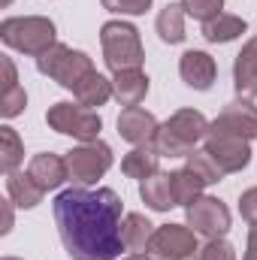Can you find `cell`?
<instances>
[{
    "label": "cell",
    "instance_id": "obj_27",
    "mask_svg": "<svg viewBox=\"0 0 257 260\" xmlns=\"http://www.w3.org/2000/svg\"><path fill=\"white\" fill-rule=\"evenodd\" d=\"M182 3V9H185V15H191L197 21H212L215 15H221V9H224V0H179Z\"/></svg>",
    "mask_w": 257,
    "mask_h": 260
},
{
    "label": "cell",
    "instance_id": "obj_32",
    "mask_svg": "<svg viewBox=\"0 0 257 260\" xmlns=\"http://www.w3.org/2000/svg\"><path fill=\"white\" fill-rule=\"evenodd\" d=\"M0 64H3V73H6L3 91H12V88H18V76H15V64H12V58H3Z\"/></svg>",
    "mask_w": 257,
    "mask_h": 260
},
{
    "label": "cell",
    "instance_id": "obj_9",
    "mask_svg": "<svg viewBox=\"0 0 257 260\" xmlns=\"http://www.w3.org/2000/svg\"><path fill=\"white\" fill-rule=\"evenodd\" d=\"M185 224L191 227L197 236L206 239H221L230 230V209L218 197H200L185 209Z\"/></svg>",
    "mask_w": 257,
    "mask_h": 260
},
{
    "label": "cell",
    "instance_id": "obj_20",
    "mask_svg": "<svg viewBox=\"0 0 257 260\" xmlns=\"http://www.w3.org/2000/svg\"><path fill=\"white\" fill-rule=\"evenodd\" d=\"M6 194H9V200H12L18 209H34V206L43 203L46 191L34 182L30 173H18V170H15V173L6 176Z\"/></svg>",
    "mask_w": 257,
    "mask_h": 260
},
{
    "label": "cell",
    "instance_id": "obj_1",
    "mask_svg": "<svg viewBox=\"0 0 257 260\" xmlns=\"http://www.w3.org/2000/svg\"><path fill=\"white\" fill-rule=\"evenodd\" d=\"M124 203L112 188H67L55 197V224L70 260H115L124 248Z\"/></svg>",
    "mask_w": 257,
    "mask_h": 260
},
{
    "label": "cell",
    "instance_id": "obj_25",
    "mask_svg": "<svg viewBox=\"0 0 257 260\" xmlns=\"http://www.w3.org/2000/svg\"><path fill=\"white\" fill-rule=\"evenodd\" d=\"M21 160H24V145H21L18 133L9 127V124H3L0 127V170L9 176V173L18 170Z\"/></svg>",
    "mask_w": 257,
    "mask_h": 260
},
{
    "label": "cell",
    "instance_id": "obj_29",
    "mask_svg": "<svg viewBox=\"0 0 257 260\" xmlns=\"http://www.w3.org/2000/svg\"><path fill=\"white\" fill-rule=\"evenodd\" d=\"M203 260H236V248L221 236V239H209L203 248H200Z\"/></svg>",
    "mask_w": 257,
    "mask_h": 260
},
{
    "label": "cell",
    "instance_id": "obj_33",
    "mask_svg": "<svg viewBox=\"0 0 257 260\" xmlns=\"http://www.w3.org/2000/svg\"><path fill=\"white\" fill-rule=\"evenodd\" d=\"M242 260H257V224L248 227V245H245V257Z\"/></svg>",
    "mask_w": 257,
    "mask_h": 260
},
{
    "label": "cell",
    "instance_id": "obj_7",
    "mask_svg": "<svg viewBox=\"0 0 257 260\" xmlns=\"http://www.w3.org/2000/svg\"><path fill=\"white\" fill-rule=\"evenodd\" d=\"M112 148L100 139L94 142H82L79 148L67 151V170H70V182L79 185V188H88L94 185L97 179H103L112 167Z\"/></svg>",
    "mask_w": 257,
    "mask_h": 260
},
{
    "label": "cell",
    "instance_id": "obj_16",
    "mask_svg": "<svg viewBox=\"0 0 257 260\" xmlns=\"http://www.w3.org/2000/svg\"><path fill=\"white\" fill-rule=\"evenodd\" d=\"M112 97L127 109V106H139L148 97V76L142 70H121L112 79Z\"/></svg>",
    "mask_w": 257,
    "mask_h": 260
},
{
    "label": "cell",
    "instance_id": "obj_22",
    "mask_svg": "<svg viewBox=\"0 0 257 260\" xmlns=\"http://www.w3.org/2000/svg\"><path fill=\"white\" fill-rule=\"evenodd\" d=\"M245 30H248L245 18L230 15V12H221V15H215L212 21L203 24V37H206L209 43H233V40H239Z\"/></svg>",
    "mask_w": 257,
    "mask_h": 260
},
{
    "label": "cell",
    "instance_id": "obj_35",
    "mask_svg": "<svg viewBox=\"0 0 257 260\" xmlns=\"http://www.w3.org/2000/svg\"><path fill=\"white\" fill-rule=\"evenodd\" d=\"M124 260H151L145 251H139V254H130V257H124Z\"/></svg>",
    "mask_w": 257,
    "mask_h": 260
},
{
    "label": "cell",
    "instance_id": "obj_26",
    "mask_svg": "<svg viewBox=\"0 0 257 260\" xmlns=\"http://www.w3.org/2000/svg\"><path fill=\"white\" fill-rule=\"evenodd\" d=\"M185 167L191 170L194 176H200V179H203L206 185H218V182H221V179L227 176V173H224V170L218 167V160H215V157H212V154H209L206 148H203V151H197V148H194L191 154L185 157Z\"/></svg>",
    "mask_w": 257,
    "mask_h": 260
},
{
    "label": "cell",
    "instance_id": "obj_30",
    "mask_svg": "<svg viewBox=\"0 0 257 260\" xmlns=\"http://www.w3.org/2000/svg\"><path fill=\"white\" fill-rule=\"evenodd\" d=\"M100 3H103V9H109L115 15H142L151 6V0H100Z\"/></svg>",
    "mask_w": 257,
    "mask_h": 260
},
{
    "label": "cell",
    "instance_id": "obj_21",
    "mask_svg": "<svg viewBox=\"0 0 257 260\" xmlns=\"http://www.w3.org/2000/svg\"><path fill=\"white\" fill-rule=\"evenodd\" d=\"M121 236H124V248L139 254V251H148V242L154 236V224L139 215V212H127L124 221H121Z\"/></svg>",
    "mask_w": 257,
    "mask_h": 260
},
{
    "label": "cell",
    "instance_id": "obj_31",
    "mask_svg": "<svg viewBox=\"0 0 257 260\" xmlns=\"http://www.w3.org/2000/svg\"><path fill=\"white\" fill-rule=\"evenodd\" d=\"M239 215L248 224H257V188L242 191V197H239Z\"/></svg>",
    "mask_w": 257,
    "mask_h": 260
},
{
    "label": "cell",
    "instance_id": "obj_8",
    "mask_svg": "<svg viewBox=\"0 0 257 260\" xmlns=\"http://www.w3.org/2000/svg\"><path fill=\"white\" fill-rule=\"evenodd\" d=\"M197 248H200L197 233L188 224H160V227H154V236H151L145 254L151 260H185Z\"/></svg>",
    "mask_w": 257,
    "mask_h": 260
},
{
    "label": "cell",
    "instance_id": "obj_19",
    "mask_svg": "<svg viewBox=\"0 0 257 260\" xmlns=\"http://www.w3.org/2000/svg\"><path fill=\"white\" fill-rule=\"evenodd\" d=\"M73 97H76V103H82L85 109H97V106H106L109 100H112V82L103 76V73H88L82 82H79V88L73 91Z\"/></svg>",
    "mask_w": 257,
    "mask_h": 260
},
{
    "label": "cell",
    "instance_id": "obj_34",
    "mask_svg": "<svg viewBox=\"0 0 257 260\" xmlns=\"http://www.w3.org/2000/svg\"><path fill=\"white\" fill-rule=\"evenodd\" d=\"M12 206H15L12 200H3V227H0V233H3V236L12 230Z\"/></svg>",
    "mask_w": 257,
    "mask_h": 260
},
{
    "label": "cell",
    "instance_id": "obj_23",
    "mask_svg": "<svg viewBox=\"0 0 257 260\" xmlns=\"http://www.w3.org/2000/svg\"><path fill=\"white\" fill-rule=\"evenodd\" d=\"M154 30L164 43L179 46L185 40V9H182V3H167L160 9L157 21H154Z\"/></svg>",
    "mask_w": 257,
    "mask_h": 260
},
{
    "label": "cell",
    "instance_id": "obj_18",
    "mask_svg": "<svg viewBox=\"0 0 257 260\" xmlns=\"http://www.w3.org/2000/svg\"><path fill=\"white\" fill-rule=\"evenodd\" d=\"M139 197H142V203H145L151 212H170V209L176 206L170 173H154V176H148V179L139 185Z\"/></svg>",
    "mask_w": 257,
    "mask_h": 260
},
{
    "label": "cell",
    "instance_id": "obj_13",
    "mask_svg": "<svg viewBox=\"0 0 257 260\" xmlns=\"http://www.w3.org/2000/svg\"><path fill=\"white\" fill-rule=\"evenodd\" d=\"M179 76H182V82L188 88H194V91H209L212 82H215V76H218V64H215V58L209 52L191 49L179 61Z\"/></svg>",
    "mask_w": 257,
    "mask_h": 260
},
{
    "label": "cell",
    "instance_id": "obj_2",
    "mask_svg": "<svg viewBox=\"0 0 257 260\" xmlns=\"http://www.w3.org/2000/svg\"><path fill=\"white\" fill-rule=\"evenodd\" d=\"M209 136V121L200 109H179L173 112L160 130H157V139H154V148L164 154V157H188L197 142H203Z\"/></svg>",
    "mask_w": 257,
    "mask_h": 260
},
{
    "label": "cell",
    "instance_id": "obj_17",
    "mask_svg": "<svg viewBox=\"0 0 257 260\" xmlns=\"http://www.w3.org/2000/svg\"><path fill=\"white\" fill-rule=\"evenodd\" d=\"M160 151L154 148V145H136L133 151H127L124 157H121V173L127 176V179H139V182H145L148 176H154V173H160L157 167H160Z\"/></svg>",
    "mask_w": 257,
    "mask_h": 260
},
{
    "label": "cell",
    "instance_id": "obj_15",
    "mask_svg": "<svg viewBox=\"0 0 257 260\" xmlns=\"http://www.w3.org/2000/svg\"><path fill=\"white\" fill-rule=\"evenodd\" d=\"M233 88L245 100H254L257 97V37H251L242 46V52L236 55V64H233Z\"/></svg>",
    "mask_w": 257,
    "mask_h": 260
},
{
    "label": "cell",
    "instance_id": "obj_14",
    "mask_svg": "<svg viewBox=\"0 0 257 260\" xmlns=\"http://www.w3.org/2000/svg\"><path fill=\"white\" fill-rule=\"evenodd\" d=\"M27 173L34 176V182L49 194L55 188H61L67 179H70V170H67V157L61 154H52V151H43V154H34L30 164H27Z\"/></svg>",
    "mask_w": 257,
    "mask_h": 260
},
{
    "label": "cell",
    "instance_id": "obj_11",
    "mask_svg": "<svg viewBox=\"0 0 257 260\" xmlns=\"http://www.w3.org/2000/svg\"><path fill=\"white\" fill-rule=\"evenodd\" d=\"M215 133H227V136H239V139H257V106L251 100L239 97L233 103H227L221 109V115L209 124Z\"/></svg>",
    "mask_w": 257,
    "mask_h": 260
},
{
    "label": "cell",
    "instance_id": "obj_12",
    "mask_svg": "<svg viewBox=\"0 0 257 260\" xmlns=\"http://www.w3.org/2000/svg\"><path fill=\"white\" fill-rule=\"evenodd\" d=\"M157 130H160L157 118L145 112L142 106H127L118 115V136L130 145H154Z\"/></svg>",
    "mask_w": 257,
    "mask_h": 260
},
{
    "label": "cell",
    "instance_id": "obj_3",
    "mask_svg": "<svg viewBox=\"0 0 257 260\" xmlns=\"http://www.w3.org/2000/svg\"><path fill=\"white\" fill-rule=\"evenodd\" d=\"M55 21L46 15H15V18H3L0 21V40L3 46H9L12 52L40 58L46 49H52L55 40Z\"/></svg>",
    "mask_w": 257,
    "mask_h": 260
},
{
    "label": "cell",
    "instance_id": "obj_28",
    "mask_svg": "<svg viewBox=\"0 0 257 260\" xmlns=\"http://www.w3.org/2000/svg\"><path fill=\"white\" fill-rule=\"evenodd\" d=\"M24 106H27V94H24V88L18 85V88H12V91H3V100H0V115L9 121V118H15V115H21L24 112Z\"/></svg>",
    "mask_w": 257,
    "mask_h": 260
},
{
    "label": "cell",
    "instance_id": "obj_36",
    "mask_svg": "<svg viewBox=\"0 0 257 260\" xmlns=\"http://www.w3.org/2000/svg\"><path fill=\"white\" fill-rule=\"evenodd\" d=\"M185 260H203V254H200V248H197L194 254H188V257H185Z\"/></svg>",
    "mask_w": 257,
    "mask_h": 260
},
{
    "label": "cell",
    "instance_id": "obj_4",
    "mask_svg": "<svg viewBox=\"0 0 257 260\" xmlns=\"http://www.w3.org/2000/svg\"><path fill=\"white\" fill-rule=\"evenodd\" d=\"M100 46H103V61L112 73L139 70L142 61H145L139 30L130 21H106L100 27Z\"/></svg>",
    "mask_w": 257,
    "mask_h": 260
},
{
    "label": "cell",
    "instance_id": "obj_37",
    "mask_svg": "<svg viewBox=\"0 0 257 260\" xmlns=\"http://www.w3.org/2000/svg\"><path fill=\"white\" fill-rule=\"evenodd\" d=\"M3 260H21V257H3Z\"/></svg>",
    "mask_w": 257,
    "mask_h": 260
},
{
    "label": "cell",
    "instance_id": "obj_24",
    "mask_svg": "<svg viewBox=\"0 0 257 260\" xmlns=\"http://www.w3.org/2000/svg\"><path fill=\"white\" fill-rule=\"evenodd\" d=\"M170 182H173V197H176V206H191L197 203L200 197H203V188H206V182L200 179V176H194L188 167H182V170H173L170 173Z\"/></svg>",
    "mask_w": 257,
    "mask_h": 260
},
{
    "label": "cell",
    "instance_id": "obj_6",
    "mask_svg": "<svg viewBox=\"0 0 257 260\" xmlns=\"http://www.w3.org/2000/svg\"><path fill=\"white\" fill-rule=\"evenodd\" d=\"M46 124L55 130V133L73 136V139H79V142H94V139H100L103 118H100L94 109H85L82 103H67L64 100V103L49 106Z\"/></svg>",
    "mask_w": 257,
    "mask_h": 260
},
{
    "label": "cell",
    "instance_id": "obj_5",
    "mask_svg": "<svg viewBox=\"0 0 257 260\" xmlns=\"http://www.w3.org/2000/svg\"><path fill=\"white\" fill-rule=\"evenodd\" d=\"M37 70H40L43 76L55 79L61 88L76 91L79 82H82L88 73H94V61H91L85 52H76V49H70L64 43H55L52 49H46V52L37 58Z\"/></svg>",
    "mask_w": 257,
    "mask_h": 260
},
{
    "label": "cell",
    "instance_id": "obj_10",
    "mask_svg": "<svg viewBox=\"0 0 257 260\" xmlns=\"http://www.w3.org/2000/svg\"><path fill=\"white\" fill-rule=\"evenodd\" d=\"M203 142H206V151L218 160V167H221L224 173H242V170L251 164V142H248V139L209 130V136H206Z\"/></svg>",
    "mask_w": 257,
    "mask_h": 260
}]
</instances>
